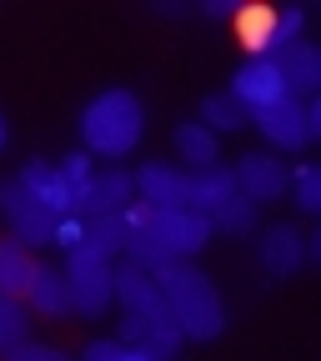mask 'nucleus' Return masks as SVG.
<instances>
[{"label":"nucleus","instance_id":"nucleus-25","mask_svg":"<svg viewBox=\"0 0 321 361\" xmlns=\"http://www.w3.org/2000/svg\"><path fill=\"white\" fill-rule=\"evenodd\" d=\"M56 171H61V180L71 186V196H80V191L90 186V176H96V166H90V156H80V151H75V156H66V161H61Z\"/></svg>","mask_w":321,"mask_h":361},{"label":"nucleus","instance_id":"nucleus-30","mask_svg":"<svg viewBox=\"0 0 321 361\" xmlns=\"http://www.w3.org/2000/svg\"><path fill=\"white\" fill-rule=\"evenodd\" d=\"M121 361H161V356H151V351H121Z\"/></svg>","mask_w":321,"mask_h":361},{"label":"nucleus","instance_id":"nucleus-22","mask_svg":"<svg viewBox=\"0 0 321 361\" xmlns=\"http://www.w3.org/2000/svg\"><path fill=\"white\" fill-rule=\"evenodd\" d=\"M256 221H261V206H256V201H246V196H236V201H226V206L211 216V231L246 236V231H256Z\"/></svg>","mask_w":321,"mask_h":361},{"label":"nucleus","instance_id":"nucleus-23","mask_svg":"<svg viewBox=\"0 0 321 361\" xmlns=\"http://www.w3.org/2000/svg\"><path fill=\"white\" fill-rule=\"evenodd\" d=\"M201 126H206L211 135H221V130H241V126H246V111L231 101V90H221V96H206Z\"/></svg>","mask_w":321,"mask_h":361},{"label":"nucleus","instance_id":"nucleus-15","mask_svg":"<svg viewBox=\"0 0 321 361\" xmlns=\"http://www.w3.org/2000/svg\"><path fill=\"white\" fill-rule=\"evenodd\" d=\"M236 171L231 166H206V171H191V211H201L206 221L226 206V201H236Z\"/></svg>","mask_w":321,"mask_h":361},{"label":"nucleus","instance_id":"nucleus-12","mask_svg":"<svg viewBox=\"0 0 321 361\" xmlns=\"http://www.w3.org/2000/svg\"><path fill=\"white\" fill-rule=\"evenodd\" d=\"M111 296H121L126 316H156V311H166L156 276H151V271H141V266H131V261H126L121 271H111Z\"/></svg>","mask_w":321,"mask_h":361},{"label":"nucleus","instance_id":"nucleus-18","mask_svg":"<svg viewBox=\"0 0 321 361\" xmlns=\"http://www.w3.org/2000/svg\"><path fill=\"white\" fill-rule=\"evenodd\" d=\"M30 311H40L45 322H66L71 316V286H66V271H51V266H40L35 271V281L25 291Z\"/></svg>","mask_w":321,"mask_h":361},{"label":"nucleus","instance_id":"nucleus-11","mask_svg":"<svg viewBox=\"0 0 321 361\" xmlns=\"http://www.w3.org/2000/svg\"><path fill=\"white\" fill-rule=\"evenodd\" d=\"M266 61L281 71V80H286V90H291V101H311L316 90H321V56H316V45L291 40V45H281V51L266 56Z\"/></svg>","mask_w":321,"mask_h":361},{"label":"nucleus","instance_id":"nucleus-19","mask_svg":"<svg viewBox=\"0 0 321 361\" xmlns=\"http://www.w3.org/2000/svg\"><path fill=\"white\" fill-rule=\"evenodd\" d=\"M176 151H181V161H186V166L206 171V166H216L221 141H216V135H211L201 121H186V126H176Z\"/></svg>","mask_w":321,"mask_h":361},{"label":"nucleus","instance_id":"nucleus-7","mask_svg":"<svg viewBox=\"0 0 321 361\" xmlns=\"http://www.w3.org/2000/svg\"><path fill=\"white\" fill-rule=\"evenodd\" d=\"M151 226H156L161 246H166L176 261H186V256L206 251V241H211V221H206L201 211H191V206H181V211H156Z\"/></svg>","mask_w":321,"mask_h":361},{"label":"nucleus","instance_id":"nucleus-31","mask_svg":"<svg viewBox=\"0 0 321 361\" xmlns=\"http://www.w3.org/2000/svg\"><path fill=\"white\" fill-rule=\"evenodd\" d=\"M0 146H6V121H0Z\"/></svg>","mask_w":321,"mask_h":361},{"label":"nucleus","instance_id":"nucleus-6","mask_svg":"<svg viewBox=\"0 0 321 361\" xmlns=\"http://www.w3.org/2000/svg\"><path fill=\"white\" fill-rule=\"evenodd\" d=\"M251 121H256V130L266 135V141L281 146V151H306L311 135H316L311 101H281V106H271V111H256Z\"/></svg>","mask_w":321,"mask_h":361},{"label":"nucleus","instance_id":"nucleus-21","mask_svg":"<svg viewBox=\"0 0 321 361\" xmlns=\"http://www.w3.org/2000/svg\"><path fill=\"white\" fill-rule=\"evenodd\" d=\"M30 336V306L20 296H0V356Z\"/></svg>","mask_w":321,"mask_h":361},{"label":"nucleus","instance_id":"nucleus-13","mask_svg":"<svg viewBox=\"0 0 321 361\" xmlns=\"http://www.w3.org/2000/svg\"><path fill=\"white\" fill-rule=\"evenodd\" d=\"M16 180H20V186H25L45 211H51V216H71V211H75V196H71V186L61 180V171H56V166H45V161H25Z\"/></svg>","mask_w":321,"mask_h":361},{"label":"nucleus","instance_id":"nucleus-8","mask_svg":"<svg viewBox=\"0 0 321 361\" xmlns=\"http://www.w3.org/2000/svg\"><path fill=\"white\" fill-rule=\"evenodd\" d=\"M231 171H236V191H241L246 201H256V206H266V201H281V196H286V186H291L286 166H281L277 156H266V151L241 156Z\"/></svg>","mask_w":321,"mask_h":361},{"label":"nucleus","instance_id":"nucleus-2","mask_svg":"<svg viewBox=\"0 0 321 361\" xmlns=\"http://www.w3.org/2000/svg\"><path fill=\"white\" fill-rule=\"evenodd\" d=\"M141 130H146V111H141V101H135L126 85L101 90V96L80 111V135H85V146L96 156H126V151H135Z\"/></svg>","mask_w":321,"mask_h":361},{"label":"nucleus","instance_id":"nucleus-1","mask_svg":"<svg viewBox=\"0 0 321 361\" xmlns=\"http://www.w3.org/2000/svg\"><path fill=\"white\" fill-rule=\"evenodd\" d=\"M156 286H161V301L171 311L176 331L186 341H216L226 331V306H221L216 286L201 276L196 266L171 261L166 271H156Z\"/></svg>","mask_w":321,"mask_h":361},{"label":"nucleus","instance_id":"nucleus-4","mask_svg":"<svg viewBox=\"0 0 321 361\" xmlns=\"http://www.w3.org/2000/svg\"><path fill=\"white\" fill-rule=\"evenodd\" d=\"M0 216L11 221V236L20 241V246H45L56 236V221L61 216H51L45 211L20 180H6V186H0Z\"/></svg>","mask_w":321,"mask_h":361},{"label":"nucleus","instance_id":"nucleus-16","mask_svg":"<svg viewBox=\"0 0 321 361\" xmlns=\"http://www.w3.org/2000/svg\"><path fill=\"white\" fill-rule=\"evenodd\" d=\"M301 261H306V236L296 231V226H271V231L261 236V266L271 271V276H291Z\"/></svg>","mask_w":321,"mask_h":361},{"label":"nucleus","instance_id":"nucleus-26","mask_svg":"<svg viewBox=\"0 0 321 361\" xmlns=\"http://www.w3.org/2000/svg\"><path fill=\"white\" fill-rule=\"evenodd\" d=\"M51 241H61L66 251H75V246L85 241V221H80V216H61V221H56V236H51Z\"/></svg>","mask_w":321,"mask_h":361},{"label":"nucleus","instance_id":"nucleus-10","mask_svg":"<svg viewBox=\"0 0 321 361\" xmlns=\"http://www.w3.org/2000/svg\"><path fill=\"white\" fill-rule=\"evenodd\" d=\"M131 196H135V180L126 171H96V176H90V186L75 196L71 216H80V221H90V216H121L131 206Z\"/></svg>","mask_w":321,"mask_h":361},{"label":"nucleus","instance_id":"nucleus-27","mask_svg":"<svg viewBox=\"0 0 321 361\" xmlns=\"http://www.w3.org/2000/svg\"><path fill=\"white\" fill-rule=\"evenodd\" d=\"M6 361H71V356L56 351V346H30V341H20L16 351H6Z\"/></svg>","mask_w":321,"mask_h":361},{"label":"nucleus","instance_id":"nucleus-3","mask_svg":"<svg viewBox=\"0 0 321 361\" xmlns=\"http://www.w3.org/2000/svg\"><path fill=\"white\" fill-rule=\"evenodd\" d=\"M111 261L106 256H96V251H85V246H75L71 251V261H66V286H71V311H80V316H101L116 296H111Z\"/></svg>","mask_w":321,"mask_h":361},{"label":"nucleus","instance_id":"nucleus-5","mask_svg":"<svg viewBox=\"0 0 321 361\" xmlns=\"http://www.w3.org/2000/svg\"><path fill=\"white\" fill-rule=\"evenodd\" d=\"M231 101H236L246 116H256V111H271V106L291 101V90H286L281 71L261 56V61H246V66L236 71V80H231Z\"/></svg>","mask_w":321,"mask_h":361},{"label":"nucleus","instance_id":"nucleus-29","mask_svg":"<svg viewBox=\"0 0 321 361\" xmlns=\"http://www.w3.org/2000/svg\"><path fill=\"white\" fill-rule=\"evenodd\" d=\"M206 16L211 20H231L236 16V0H206Z\"/></svg>","mask_w":321,"mask_h":361},{"label":"nucleus","instance_id":"nucleus-17","mask_svg":"<svg viewBox=\"0 0 321 361\" xmlns=\"http://www.w3.org/2000/svg\"><path fill=\"white\" fill-rule=\"evenodd\" d=\"M35 271H40V261L30 256V246H20L16 236H0V296H20L25 301Z\"/></svg>","mask_w":321,"mask_h":361},{"label":"nucleus","instance_id":"nucleus-9","mask_svg":"<svg viewBox=\"0 0 321 361\" xmlns=\"http://www.w3.org/2000/svg\"><path fill=\"white\" fill-rule=\"evenodd\" d=\"M135 180V196H141V206L151 211H181V206H191V176L186 171H176V166H141L131 176Z\"/></svg>","mask_w":321,"mask_h":361},{"label":"nucleus","instance_id":"nucleus-14","mask_svg":"<svg viewBox=\"0 0 321 361\" xmlns=\"http://www.w3.org/2000/svg\"><path fill=\"white\" fill-rule=\"evenodd\" d=\"M277 20H281V6H236V16H231V25H236V35H241V45L251 51V61H261V56H271V45H277Z\"/></svg>","mask_w":321,"mask_h":361},{"label":"nucleus","instance_id":"nucleus-24","mask_svg":"<svg viewBox=\"0 0 321 361\" xmlns=\"http://www.w3.org/2000/svg\"><path fill=\"white\" fill-rule=\"evenodd\" d=\"M286 191H296V206L306 211V216H316L321 211V166H296V176H291V186Z\"/></svg>","mask_w":321,"mask_h":361},{"label":"nucleus","instance_id":"nucleus-28","mask_svg":"<svg viewBox=\"0 0 321 361\" xmlns=\"http://www.w3.org/2000/svg\"><path fill=\"white\" fill-rule=\"evenodd\" d=\"M121 351H126L121 341H90L85 346V361H121Z\"/></svg>","mask_w":321,"mask_h":361},{"label":"nucleus","instance_id":"nucleus-20","mask_svg":"<svg viewBox=\"0 0 321 361\" xmlns=\"http://www.w3.org/2000/svg\"><path fill=\"white\" fill-rule=\"evenodd\" d=\"M85 251H96V256H121L126 251V221L121 216H90L85 221V241H80Z\"/></svg>","mask_w":321,"mask_h":361}]
</instances>
